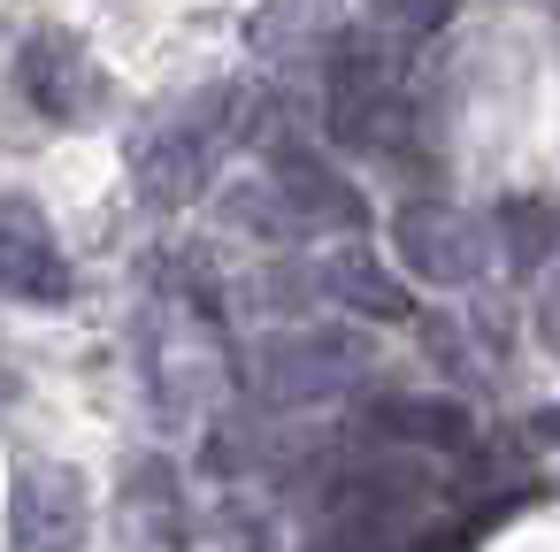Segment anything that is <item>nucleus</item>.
<instances>
[{
	"label": "nucleus",
	"instance_id": "nucleus-1",
	"mask_svg": "<svg viewBox=\"0 0 560 552\" xmlns=\"http://www.w3.org/2000/svg\"><path fill=\"white\" fill-rule=\"evenodd\" d=\"M139 376L162 422H200L215 414L223 384H231V345L208 300L192 292H154L147 322H139Z\"/></svg>",
	"mask_w": 560,
	"mask_h": 552
},
{
	"label": "nucleus",
	"instance_id": "nucleus-2",
	"mask_svg": "<svg viewBox=\"0 0 560 552\" xmlns=\"http://www.w3.org/2000/svg\"><path fill=\"white\" fill-rule=\"evenodd\" d=\"M246 108H254L246 85H208V93L177 101L170 116H154L139 131V154H131L139 192L154 208H185L192 192H208V177L223 169V154L246 139Z\"/></svg>",
	"mask_w": 560,
	"mask_h": 552
},
{
	"label": "nucleus",
	"instance_id": "nucleus-3",
	"mask_svg": "<svg viewBox=\"0 0 560 552\" xmlns=\"http://www.w3.org/2000/svg\"><path fill=\"white\" fill-rule=\"evenodd\" d=\"M392 254L407 277L438 284V292H460L491 269V223L468 215V208H445V200H415L392 215Z\"/></svg>",
	"mask_w": 560,
	"mask_h": 552
},
{
	"label": "nucleus",
	"instance_id": "nucleus-4",
	"mask_svg": "<svg viewBox=\"0 0 560 552\" xmlns=\"http://www.w3.org/2000/svg\"><path fill=\"white\" fill-rule=\"evenodd\" d=\"M85 544H93L85 475L62 460H24L9 483V552H85Z\"/></svg>",
	"mask_w": 560,
	"mask_h": 552
},
{
	"label": "nucleus",
	"instance_id": "nucleus-5",
	"mask_svg": "<svg viewBox=\"0 0 560 552\" xmlns=\"http://www.w3.org/2000/svg\"><path fill=\"white\" fill-rule=\"evenodd\" d=\"M392 108V55L376 32H338L323 55V124L338 146H369Z\"/></svg>",
	"mask_w": 560,
	"mask_h": 552
},
{
	"label": "nucleus",
	"instance_id": "nucleus-6",
	"mask_svg": "<svg viewBox=\"0 0 560 552\" xmlns=\"http://www.w3.org/2000/svg\"><path fill=\"white\" fill-rule=\"evenodd\" d=\"M16 85H24V101H32L47 124H85V116L108 101L101 62H93L85 39H70V32H32L24 55H16Z\"/></svg>",
	"mask_w": 560,
	"mask_h": 552
},
{
	"label": "nucleus",
	"instance_id": "nucleus-7",
	"mask_svg": "<svg viewBox=\"0 0 560 552\" xmlns=\"http://www.w3.org/2000/svg\"><path fill=\"white\" fill-rule=\"evenodd\" d=\"M0 292L32 300V307H62L70 300V261L55 246V223L32 200H16V192H0Z\"/></svg>",
	"mask_w": 560,
	"mask_h": 552
},
{
	"label": "nucleus",
	"instance_id": "nucleus-8",
	"mask_svg": "<svg viewBox=\"0 0 560 552\" xmlns=\"http://www.w3.org/2000/svg\"><path fill=\"white\" fill-rule=\"evenodd\" d=\"M254 376H261V391H277V399H323V391H338V384L361 376V353H353V338H338V330H292V338L261 345Z\"/></svg>",
	"mask_w": 560,
	"mask_h": 552
},
{
	"label": "nucleus",
	"instance_id": "nucleus-9",
	"mask_svg": "<svg viewBox=\"0 0 560 552\" xmlns=\"http://www.w3.org/2000/svg\"><path fill=\"white\" fill-rule=\"evenodd\" d=\"M269 192L292 208V223H300V238H323V231H361V192L338 177V169H323L315 154H300V146H277V162H269Z\"/></svg>",
	"mask_w": 560,
	"mask_h": 552
},
{
	"label": "nucleus",
	"instance_id": "nucleus-10",
	"mask_svg": "<svg viewBox=\"0 0 560 552\" xmlns=\"http://www.w3.org/2000/svg\"><path fill=\"white\" fill-rule=\"evenodd\" d=\"M315 284L330 292V300H346L353 315H376V322H399L407 315V292H399V277L369 254V246H338L323 269H315Z\"/></svg>",
	"mask_w": 560,
	"mask_h": 552
},
{
	"label": "nucleus",
	"instance_id": "nucleus-11",
	"mask_svg": "<svg viewBox=\"0 0 560 552\" xmlns=\"http://www.w3.org/2000/svg\"><path fill=\"white\" fill-rule=\"evenodd\" d=\"M369 16H376V39H430L453 16V0H369Z\"/></svg>",
	"mask_w": 560,
	"mask_h": 552
},
{
	"label": "nucleus",
	"instance_id": "nucleus-12",
	"mask_svg": "<svg viewBox=\"0 0 560 552\" xmlns=\"http://www.w3.org/2000/svg\"><path fill=\"white\" fill-rule=\"evenodd\" d=\"M499 238H506V246H514V261L529 269V261L545 254V238H552V215H545V208H529V200H506V208H499Z\"/></svg>",
	"mask_w": 560,
	"mask_h": 552
},
{
	"label": "nucleus",
	"instance_id": "nucleus-13",
	"mask_svg": "<svg viewBox=\"0 0 560 552\" xmlns=\"http://www.w3.org/2000/svg\"><path fill=\"white\" fill-rule=\"evenodd\" d=\"M545 338L560 345V284H552V307H545Z\"/></svg>",
	"mask_w": 560,
	"mask_h": 552
},
{
	"label": "nucleus",
	"instance_id": "nucleus-14",
	"mask_svg": "<svg viewBox=\"0 0 560 552\" xmlns=\"http://www.w3.org/2000/svg\"><path fill=\"white\" fill-rule=\"evenodd\" d=\"M9 399H16V384H9V376H0V407H9Z\"/></svg>",
	"mask_w": 560,
	"mask_h": 552
}]
</instances>
